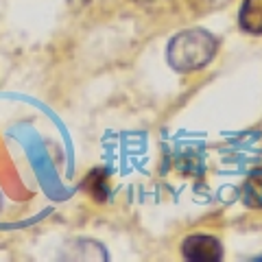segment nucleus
Listing matches in <instances>:
<instances>
[{
  "label": "nucleus",
  "mask_w": 262,
  "mask_h": 262,
  "mask_svg": "<svg viewBox=\"0 0 262 262\" xmlns=\"http://www.w3.org/2000/svg\"><path fill=\"white\" fill-rule=\"evenodd\" d=\"M219 51V39L206 29H188L170 39L168 63L179 72H192L212 61Z\"/></svg>",
  "instance_id": "nucleus-1"
},
{
  "label": "nucleus",
  "mask_w": 262,
  "mask_h": 262,
  "mask_svg": "<svg viewBox=\"0 0 262 262\" xmlns=\"http://www.w3.org/2000/svg\"><path fill=\"white\" fill-rule=\"evenodd\" d=\"M182 253L190 262H219L223 258V247L210 234H190L182 243Z\"/></svg>",
  "instance_id": "nucleus-2"
},
{
  "label": "nucleus",
  "mask_w": 262,
  "mask_h": 262,
  "mask_svg": "<svg viewBox=\"0 0 262 262\" xmlns=\"http://www.w3.org/2000/svg\"><path fill=\"white\" fill-rule=\"evenodd\" d=\"M238 24L253 35H262V0H245L241 5Z\"/></svg>",
  "instance_id": "nucleus-3"
},
{
  "label": "nucleus",
  "mask_w": 262,
  "mask_h": 262,
  "mask_svg": "<svg viewBox=\"0 0 262 262\" xmlns=\"http://www.w3.org/2000/svg\"><path fill=\"white\" fill-rule=\"evenodd\" d=\"M243 199L249 208H262V166L245 179L243 186Z\"/></svg>",
  "instance_id": "nucleus-4"
},
{
  "label": "nucleus",
  "mask_w": 262,
  "mask_h": 262,
  "mask_svg": "<svg viewBox=\"0 0 262 262\" xmlns=\"http://www.w3.org/2000/svg\"><path fill=\"white\" fill-rule=\"evenodd\" d=\"M83 188L94 196L96 201H105V196H107V186H105V173L103 170H94V173H90L83 182Z\"/></svg>",
  "instance_id": "nucleus-5"
}]
</instances>
